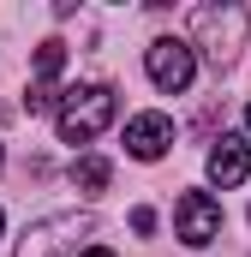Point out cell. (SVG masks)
<instances>
[{
    "label": "cell",
    "mask_w": 251,
    "mask_h": 257,
    "mask_svg": "<svg viewBox=\"0 0 251 257\" xmlns=\"http://www.w3.org/2000/svg\"><path fill=\"white\" fill-rule=\"evenodd\" d=\"M114 120H120L114 84H72L60 96V114H54V126H60L66 144H90V138H102Z\"/></svg>",
    "instance_id": "1"
},
{
    "label": "cell",
    "mask_w": 251,
    "mask_h": 257,
    "mask_svg": "<svg viewBox=\"0 0 251 257\" xmlns=\"http://www.w3.org/2000/svg\"><path fill=\"white\" fill-rule=\"evenodd\" d=\"M245 30H251L245 6H233V0H227V6H197V18H191V48L215 66V72H227V66L239 60V48H245Z\"/></svg>",
    "instance_id": "2"
},
{
    "label": "cell",
    "mask_w": 251,
    "mask_h": 257,
    "mask_svg": "<svg viewBox=\"0 0 251 257\" xmlns=\"http://www.w3.org/2000/svg\"><path fill=\"white\" fill-rule=\"evenodd\" d=\"M144 72H150V84L162 96H180V90H191V78H197V48H191L186 36H156L144 48Z\"/></svg>",
    "instance_id": "3"
},
{
    "label": "cell",
    "mask_w": 251,
    "mask_h": 257,
    "mask_svg": "<svg viewBox=\"0 0 251 257\" xmlns=\"http://www.w3.org/2000/svg\"><path fill=\"white\" fill-rule=\"evenodd\" d=\"M96 221L84 215V209H60V215H42L36 227H24V239H18V251L12 257H60L78 245V233H90Z\"/></svg>",
    "instance_id": "4"
},
{
    "label": "cell",
    "mask_w": 251,
    "mask_h": 257,
    "mask_svg": "<svg viewBox=\"0 0 251 257\" xmlns=\"http://www.w3.org/2000/svg\"><path fill=\"white\" fill-rule=\"evenodd\" d=\"M174 233H180V245H191V251L215 245L221 239V197L215 192H186L174 203Z\"/></svg>",
    "instance_id": "5"
},
{
    "label": "cell",
    "mask_w": 251,
    "mask_h": 257,
    "mask_svg": "<svg viewBox=\"0 0 251 257\" xmlns=\"http://www.w3.org/2000/svg\"><path fill=\"white\" fill-rule=\"evenodd\" d=\"M168 144H174V120H168V114L150 108V114H132V120H126V156H132V162H162Z\"/></svg>",
    "instance_id": "6"
},
{
    "label": "cell",
    "mask_w": 251,
    "mask_h": 257,
    "mask_svg": "<svg viewBox=\"0 0 251 257\" xmlns=\"http://www.w3.org/2000/svg\"><path fill=\"white\" fill-rule=\"evenodd\" d=\"M203 174H209V186H215V192L245 186V180H251V138H221V144L209 150Z\"/></svg>",
    "instance_id": "7"
},
{
    "label": "cell",
    "mask_w": 251,
    "mask_h": 257,
    "mask_svg": "<svg viewBox=\"0 0 251 257\" xmlns=\"http://www.w3.org/2000/svg\"><path fill=\"white\" fill-rule=\"evenodd\" d=\"M108 180H114V162L108 156H78L72 162V186L78 192H108Z\"/></svg>",
    "instance_id": "8"
},
{
    "label": "cell",
    "mask_w": 251,
    "mask_h": 257,
    "mask_svg": "<svg viewBox=\"0 0 251 257\" xmlns=\"http://www.w3.org/2000/svg\"><path fill=\"white\" fill-rule=\"evenodd\" d=\"M60 66H66V48L60 42H42V48H36V84H54Z\"/></svg>",
    "instance_id": "9"
},
{
    "label": "cell",
    "mask_w": 251,
    "mask_h": 257,
    "mask_svg": "<svg viewBox=\"0 0 251 257\" xmlns=\"http://www.w3.org/2000/svg\"><path fill=\"white\" fill-rule=\"evenodd\" d=\"M132 227L138 233H156V209H132Z\"/></svg>",
    "instance_id": "10"
},
{
    "label": "cell",
    "mask_w": 251,
    "mask_h": 257,
    "mask_svg": "<svg viewBox=\"0 0 251 257\" xmlns=\"http://www.w3.org/2000/svg\"><path fill=\"white\" fill-rule=\"evenodd\" d=\"M78 257H114V251H108V245H90V251H78Z\"/></svg>",
    "instance_id": "11"
},
{
    "label": "cell",
    "mask_w": 251,
    "mask_h": 257,
    "mask_svg": "<svg viewBox=\"0 0 251 257\" xmlns=\"http://www.w3.org/2000/svg\"><path fill=\"white\" fill-rule=\"evenodd\" d=\"M245 138H251V102H245Z\"/></svg>",
    "instance_id": "12"
},
{
    "label": "cell",
    "mask_w": 251,
    "mask_h": 257,
    "mask_svg": "<svg viewBox=\"0 0 251 257\" xmlns=\"http://www.w3.org/2000/svg\"><path fill=\"white\" fill-rule=\"evenodd\" d=\"M0 168H6V144H0Z\"/></svg>",
    "instance_id": "13"
},
{
    "label": "cell",
    "mask_w": 251,
    "mask_h": 257,
    "mask_svg": "<svg viewBox=\"0 0 251 257\" xmlns=\"http://www.w3.org/2000/svg\"><path fill=\"white\" fill-rule=\"evenodd\" d=\"M0 233H6V215H0Z\"/></svg>",
    "instance_id": "14"
}]
</instances>
